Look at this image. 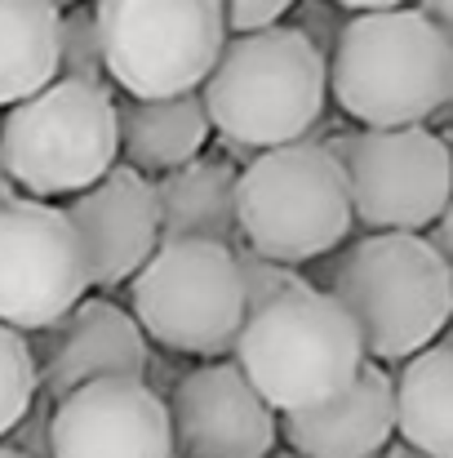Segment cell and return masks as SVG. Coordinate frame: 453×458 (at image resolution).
Segmentation results:
<instances>
[{"instance_id": "obj_29", "label": "cell", "mask_w": 453, "mask_h": 458, "mask_svg": "<svg viewBox=\"0 0 453 458\" xmlns=\"http://www.w3.org/2000/svg\"><path fill=\"white\" fill-rule=\"evenodd\" d=\"M369 458H427V454H418L414 445H405L400 437H391V441H387V445H382L378 454H369Z\"/></svg>"}, {"instance_id": "obj_3", "label": "cell", "mask_w": 453, "mask_h": 458, "mask_svg": "<svg viewBox=\"0 0 453 458\" xmlns=\"http://www.w3.org/2000/svg\"><path fill=\"white\" fill-rule=\"evenodd\" d=\"M196 94L205 103L209 130L222 134L231 156L249 160L285 143H302L315 130L329 98L324 58L285 22L227 36L214 72Z\"/></svg>"}, {"instance_id": "obj_15", "label": "cell", "mask_w": 453, "mask_h": 458, "mask_svg": "<svg viewBox=\"0 0 453 458\" xmlns=\"http://www.w3.org/2000/svg\"><path fill=\"white\" fill-rule=\"evenodd\" d=\"M281 441L298 458H369L396 437L391 369L365 360L347 392L276 419Z\"/></svg>"}, {"instance_id": "obj_12", "label": "cell", "mask_w": 453, "mask_h": 458, "mask_svg": "<svg viewBox=\"0 0 453 458\" xmlns=\"http://www.w3.org/2000/svg\"><path fill=\"white\" fill-rule=\"evenodd\" d=\"M36 360V392L63 401L98 378H147L151 347L134 316L112 299H80L45 329L22 334Z\"/></svg>"}, {"instance_id": "obj_2", "label": "cell", "mask_w": 453, "mask_h": 458, "mask_svg": "<svg viewBox=\"0 0 453 458\" xmlns=\"http://www.w3.org/2000/svg\"><path fill=\"white\" fill-rule=\"evenodd\" d=\"M324 294L347 311L365 360L400 365L445 338L453 272L449 259L418 232H369L333 250Z\"/></svg>"}, {"instance_id": "obj_16", "label": "cell", "mask_w": 453, "mask_h": 458, "mask_svg": "<svg viewBox=\"0 0 453 458\" xmlns=\"http://www.w3.org/2000/svg\"><path fill=\"white\" fill-rule=\"evenodd\" d=\"M236 165L227 156H196L151 178L160 241H214L240 245L236 232Z\"/></svg>"}, {"instance_id": "obj_18", "label": "cell", "mask_w": 453, "mask_h": 458, "mask_svg": "<svg viewBox=\"0 0 453 458\" xmlns=\"http://www.w3.org/2000/svg\"><path fill=\"white\" fill-rule=\"evenodd\" d=\"M453 347L436 338L418 356L400 360V374H391V414L396 437L427 458L453 454Z\"/></svg>"}, {"instance_id": "obj_1", "label": "cell", "mask_w": 453, "mask_h": 458, "mask_svg": "<svg viewBox=\"0 0 453 458\" xmlns=\"http://www.w3.org/2000/svg\"><path fill=\"white\" fill-rule=\"evenodd\" d=\"M324 89L360 130H409L453 98V31L418 9L351 13L324 58Z\"/></svg>"}, {"instance_id": "obj_23", "label": "cell", "mask_w": 453, "mask_h": 458, "mask_svg": "<svg viewBox=\"0 0 453 458\" xmlns=\"http://www.w3.org/2000/svg\"><path fill=\"white\" fill-rule=\"evenodd\" d=\"M289 13H294V22H285V27H294L320 58H329V49H333V40H338L347 13H342L338 4H329V0H294Z\"/></svg>"}, {"instance_id": "obj_32", "label": "cell", "mask_w": 453, "mask_h": 458, "mask_svg": "<svg viewBox=\"0 0 453 458\" xmlns=\"http://www.w3.org/2000/svg\"><path fill=\"white\" fill-rule=\"evenodd\" d=\"M267 458H298V454H267Z\"/></svg>"}, {"instance_id": "obj_7", "label": "cell", "mask_w": 453, "mask_h": 458, "mask_svg": "<svg viewBox=\"0 0 453 458\" xmlns=\"http://www.w3.org/2000/svg\"><path fill=\"white\" fill-rule=\"evenodd\" d=\"M130 316L164 352L227 360L249 316L231 250L214 241H160L130 276Z\"/></svg>"}, {"instance_id": "obj_4", "label": "cell", "mask_w": 453, "mask_h": 458, "mask_svg": "<svg viewBox=\"0 0 453 458\" xmlns=\"http://www.w3.org/2000/svg\"><path fill=\"white\" fill-rule=\"evenodd\" d=\"M231 360L272 414H298L351 387L365 365V347L347 311L324 290L306 285L249 311Z\"/></svg>"}, {"instance_id": "obj_19", "label": "cell", "mask_w": 453, "mask_h": 458, "mask_svg": "<svg viewBox=\"0 0 453 458\" xmlns=\"http://www.w3.org/2000/svg\"><path fill=\"white\" fill-rule=\"evenodd\" d=\"M58 13L49 0H0V107L58 76Z\"/></svg>"}, {"instance_id": "obj_5", "label": "cell", "mask_w": 453, "mask_h": 458, "mask_svg": "<svg viewBox=\"0 0 453 458\" xmlns=\"http://www.w3.org/2000/svg\"><path fill=\"white\" fill-rule=\"evenodd\" d=\"M347 178L324 143H285L249 156L236 174V232L263 259L306 267L351 236Z\"/></svg>"}, {"instance_id": "obj_22", "label": "cell", "mask_w": 453, "mask_h": 458, "mask_svg": "<svg viewBox=\"0 0 453 458\" xmlns=\"http://www.w3.org/2000/svg\"><path fill=\"white\" fill-rule=\"evenodd\" d=\"M231 259H236V272H240L245 311H258V307L276 303L281 294H294V290H306V285H311V276H306L302 267L263 259V254H254L249 245H231Z\"/></svg>"}, {"instance_id": "obj_11", "label": "cell", "mask_w": 453, "mask_h": 458, "mask_svg": "<svg viewBox=\"0 0 453 458\" xmlns=\"http://www.w3.org/2000/svg\"><path fill=\"white\" fill-rule=\"evenodd\" d=\"M164 414L173 458H267L281 441L276 414L245 383L236 360H205L187 369L173 383Z\"/></svg>"}, {"instance_id": "obj_25", "label": "cell", "mask_w": 453, "mask_h": 458, "mask_svg": "<svg viewBox=\"0 0 453 458\" xmlns=\"http://www.w3.org/2000/svg\"><path fill=\"white\" fill-rule=\"evenodd\" d=\"M218 9H222L227 36H245V31L276 27L294 9V0H218Z\"/></svg>"}, {"instance_id": "obj_10", "label": "cell", "mask_w": 453, "mask_h": 458, "mask_svg": "<svg viewBox=\"0 0 453 458\" xmlns=\"http://www.w3.org/2000/svg\"><path fill=\"white\" fill-rule=\"evenodd\" d=\"M89 299L80 241L58 205L18 200L0 209V325L31 334Z\"/></svg>"}, {"instance_id": "obj_27", "label": "cell", "mask_w": 453, "mask_h": 458, "mask_svg": "<svg viewBox=\"0 0 453 458\" xmlns=\"http://www.w3.org/2000/svg\"><path fill=\"white\" fill-rule=\"evenodd\" d=\"M338 9H356V13H378V9H405L409 0H329Z\"/></svg>"}, {"instance_id": "obj_21", "label": "cell", "mask_w": 453, "mask_h": 458, "mask_svg": "<svg viewBox=\"0 0 453 458\" xmlns=\"http://www.w3.org/2000/svg\"><path fill=\"white\" fill-rule=\"evenodd\" d=\"M31 401H36V360L27 352V338L0 325V441L27 414Z\"/></svg>"}, {"instance_id": "obj_26", "label": "cell", "mask_w": 453, "mask_h": 458, "mask_svg": "<svg viewBox=\"0 0 453 458\" xmlns=\"http://www.w3.org/2000/svg\"><path fill=\"white\" fill-rule=\"evenodd\" d=\"M418 13L432 18L436 27H449L453 31V0H418Z\"/></svg>"}, {"instance_id": "obj_14", "label": "cell", "mask_w": 453, "mask_h": 458, "mask_svg": "<svg viewBox=\"0 0 453 458\" xmlns=\"http://www.w3.org/2000/svg\"><path fill=\"white\" fill-rule=\"evenodd\" d=\"M63 218L71 223L89 290H116L130 285V276L147 263L160 245V223H155V200H151V178H143L130 165H112L94 187L71 196L63 205Z\"/></svg>"}, {"instance_id": "obj_13", "label": "cell", "mask_w": 453, "mask_h": 458, "mask_svg": "<svg viewBox=\"0 0 453 458\" xmlns=\"http://www.w3.org/2000/svg\"><path fill=\"white\" fill-rule=\"evenodd\" d=\"M49 458H173L164 396L147 378H98L49 410Z\"/></svg>"}, {"instance_id": "obj_31", "label": "cell", "mask_w": 453, "mask_h": 458, "mask_svg": "<svg viewBox=\"0 0 453 458\" xmlns=\"http://www.w3.org/2000/svg\"><path fill=\"white\" fill-rule=\"evenodd\" d=\"M49 4H54V9H63V4H80V0H49Z\"/></svg>"}, {"instance_id": "obj_20", "label": "cell", "mask_w": 453, "mask_h": 458, "mask_svg": "<svg viewBox=\"0 0 453 458\" xmlns=\"http://www.w3.org/2000/svg\"><path fill=\"white\" fill-rule=\"evenodd\" d=\"M54 81L107 85L103 49H98V27H94V9L89 4H67V13H58V76Z\"/></svg>"}, {"instance_id": "obj_17", "label": "cell", "mask_w": 453, "mask_h": 458, "mask_svg": "<svg viewBox=\"0 0 453 458\" xmlns=\"http://www.w3.org/2000/svg\"><path fill=\"white\" fill-rule=\"evenodd\" d=\"M209 116L200 94H173V98H116V139H121V165L147 174H169L209 143Z\"/></svg>"}, {"instance_id": "obj_24", "label": "cell", "mask_w": 453, "mask_h": 458, "mask_svg": "<svg viewBox=\"0 0 453 458\" xmlns=\"http://www.w3.org/2000/svg\"><path fill=\"white\" fill-rule=\"evenodd\" d=\"M49 410H54V401H45L36 392V401L27 405V414L4 432V445L18 458H49Z\"/></svg>"}, {"instance_id": "obj_9", "label": "cell", "mask_w": 453, "mask_h": 458, "mask_svg": "<svg viewBox=\"0 0 453 458\" xmlns=\"http://www.w3.org/2000/svg\"><path fill=\"white\" fill-rule=\"evenodd\" d=\"M347 178L351 223L365 232H427L449 209V148L427 125L347 130L324 143Z\"/></svg>"}, {"instance_id": "obj_8", "label": "cell", "mask_w": 453, "mask_h": 458, "mask_svg": "<svg viewBox=\"0 0 453 458\" xmlns=\"http://www.w3.org/2000/svg\"><path fill=\"white\" fill-rule=\"evenodd\" d=\"M94 27L107 85L125 98L200 89L227 45L218 0H98Z\"/></svg>"}, {"instance_id": "obj_30", "label": "cell", "mask_w": 453, "mask_h": 458, "mask_svg": "<svg viewBox=\"0 0 453 458\" xmlns=\"http://www.w3.org/2000/svg\"><path fill=\"white\" fill-rule=\"evenodd\" d=\"M0 458H18V454H13V450H9V445H4V441H0Z\"/></svg>"}, {"instance_id": "obj_28", "label": "cell", "mask_w": 453, "mask_h": 458, "mask_svg": "<svg viewBox=\"0 0 453 458\" xmlns=\"http://www.w3.org/2000/svg\"><path fill=\"white\" fill-rule=\"evenodd\" d=\"M18 200H27V196L18 191V182L9 178V169H4V160H0V209H4V205H18Z\"/></svg>"}, {"instance_id": "obj_6", "label": "cell", "mask_w": 453, "mask_h": 458, "mask_svg": "<svg viewBox=\"0 0 453 458\" xmlns=\"http://www.w3.org/2000/svg\"><path fill=\"white\" fill-rule=\"evenodd\" d=\"M0 160L27 200H71L116 160V94L107 85L49 81L0 116Z\"/></svg>"}]
</instances>
